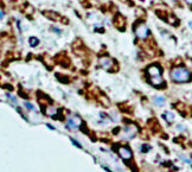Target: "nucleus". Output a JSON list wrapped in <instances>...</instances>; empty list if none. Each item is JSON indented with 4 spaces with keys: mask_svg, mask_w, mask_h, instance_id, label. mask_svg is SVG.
Masks as SVG:
<instances>
[{
    "mask_svg": "<svg viewBox=\"0 0 192 172\" xmlns=\"http://www.w3.org/2000/svg\"><path fill=\"white\" fill-rule=\"evenodd\" d=\"M171 77L173 81L179 82V83H184V82H187L191 80V73L183 66H177V68L172 69Z\"/></svg>",
    "mask_w": 192,
    "mask_h": 172,
    "instance_id": "nucleus-1",
    "label": "nucleus"
},
{
    "mask_svg": "<svg viewBox=\"0 0 192 172\" xmlns=\"http://www.w3.org/2000/svg\"><path fill=\"white\" fill-rule=\"evenodd\" d=\"M134 31H135V34L138 36V38H140V39H145L148 36V27L144 23H139L138 25H135Z\"/></svg>",
    "mask_w": 192,
    "mask_h": 172,
    "instance_id": "nucleus-2",
    "label": "nucleus"
},
{
    "mask_svg": "<svg viewBox=\"0 0 192 172\" xmlns=\"http://www.w3.org/2000/svg\"><path fill=\"white\" fill-rule=\"evenodd\" d=\"M161 73H163V69L156 65V64H153L151 66L147 68V74L151 76V77H155V76H161Z\"/></svg>",
    "mask_w": 192,
    "mask_h": 172,
    "instance_id": "nucleus-3",
    "label": "nucleus"
},
{
    "mask_svg": "<svg viewBox=\"0 0 192 172\" xmlns=\"http://www.w3.org/2000/svg\"><path fill=\"white\" fill-rule=\"evenodd\" d=\"M125 24H126V23H125V18H124V17H122L120 13L116 14L115 18H114V25H115L117 29L122 30V29L125 27Z\"/></svg>",
    "mask_w": 192,
    "mask_h": 172,
    "instance_id": "nucleus-4",
    "label": "nucleus"
},
{
    "mask_svg": "<svg viewBox=\"0 0 192 172\" xmlns=\"http://www.w3.org/2000/svg\"><path fill=\"white\" fill-rule=\"evenodd\" d=\"M119 154L124 159H126V160H128V159L132 158V152L129 151L128 147H120L119 148Z\"/></svg>",
    "mask_w": 192,
    "mask_h": 172,
    "instance_id": "nucleus-5",
    "label": "nucleus"
},
{
    "mask_svg": "<svg viewBox=\"0 0 192 172\" xmlns=\"http://www.w3.org/2000/svg\"><path fill=\"white\" fill-rule=\"evenodd\" d=\"M100 65L102 68L108 69V70H109V69L113 66V61L110 58H108V57H101L100 58Z\"/></svg>",
    "mask_w": 192,
    "mask_h": 172,
    "instance_id": "nucleus-6",
    "label": "nucleus"
},
{
    "mask_svg": "<svg viewBox=\"0 0 192 172\" xmlns=\"http://www.w3.org/2000/svg\"><path fill=\"white\" fill-rule=\"evenodd\" d=\"M151 83L154 85V87H160V85L164 84V80L161 76H155V77H151Z\"/></svg>",
    "mask_w": 192,
    "mask_h": 172,
    "instance_id": "nucleus-7",
    "label": "nucleus"
},
{
    "mask_svg": "<svg viewBox=\"0 0 192 172\" xmlns=\"http://www.w3.org/2000/svg\"><path fill=\"white\" fill-rule=\"evenodd\" d=\"M154 102H155L156 106H164L165 105V99H164V96H156L154 99Z\"/></svg>",
    "mask_w": 192,
    "mask_h": 172,
    "instance_id": "nucleus-8",
    "label": "nucleus"
},
{
    "mask_svg": "<svg viewBox=\"0 0 192 172\" xmlns=\"http://www.w3.org/2000/svg\"><path fill=\"white\" fill-rule=\"evenodd\" d=\"M44 15H46L47 18H50V19H54V20L58 19V15H57V14H55L54 12H51V11H46V12H44Z\"/></svg>",
    "mask_w": 192,
    "mask_h": 172,
    "instance_id": "nucleus-9",
    "label": "nucleus"
},
{
    "mask_svg": "<svg viewBox=\"0 0 192 172\" xmlns=\"http://www.w3.org/2000/svg\"><path fill=\"white\" fill-rule=\"evenodd\" d=\"M29 42H30V45H31V46H36V45L39 43V42H38V39H37L36 37H31Z\"/></svg>",
    "mask_w": 192,
    "mask_h": 172,
    "instance_id": "nucleus-10",
    "label": "nucleus"
},
{
    "mask_svg": "<svg viewBox=\"0 0 192 172\" xmlns=\"http://www.w3.org/2000/svg\"><path fill=\"white\" fill-rule=\"evenodd\" d=\"M165 117H166V120H167V121H170V122H172L173 120H174V115H173L172 113H170V112L165 114Z\"/></svg>",
    "mask_w": 192,
    "mask_h": 172,
    "instance_id": "nucleus-11",
    "label": "nucleus"
},
{
    "mask_svg": "<svg viewBox=\"0 0 192 172\" xmlns=\"http://www.w3.org/2000/svg\"><path fill=\"white\" fill-rule=\"evenodd\" d=\"M187 57H190L191 59H192V49L189 51V52H187Z\"/></svg>",
    "mask_w": 192,
    "mask_h": 172,
    "instance_id": "nucleus-12",
    "label": "nucleus"
},
{
    "mask_svg": "<svg viewBox=\"0 0 192 172\" xmlns=\"http://www.w3.org/2000/svg\"><path fill=\"white\" fill-rule=\"evenodd\" d=\"M185 1H186L189 5H192V0H185Z\"/></svg>",
    "mask_w": 192,
    "mask_h": 172,
    "instance_id": "nucleus-13",
    "label": "nucleus"
},
{
    "mask_svg": "<svg viewBox=\"0 0 192 172\" xmlns=\"http://www.w3.org/2000/svg\"><path fill=\"white\" fill-rule=\"evenodd\" d=\"M189 26H190V27H192V20H191V22L189 23Z\"/></svg>",
    "mask_w": 192,
    "mask_h": 172,
    "instance_id": "nucleus-14",
    "label": "nucleus"
},
{
    "mask_svg": "<svg viewBox=\"0 0 192 172\" xmlns=\"http://www.w3.org/2000/svg\"><path fill=\"white\" fill-rule=\"evenodd\" d=\"M1 17H3V13H0V18H1Z\"/></svg>",
    "mask_w": 192,
    "mask_h": 172,
    "instance_id": "nucleus-15",
    "label": "nucleus"
}]
</instances>
